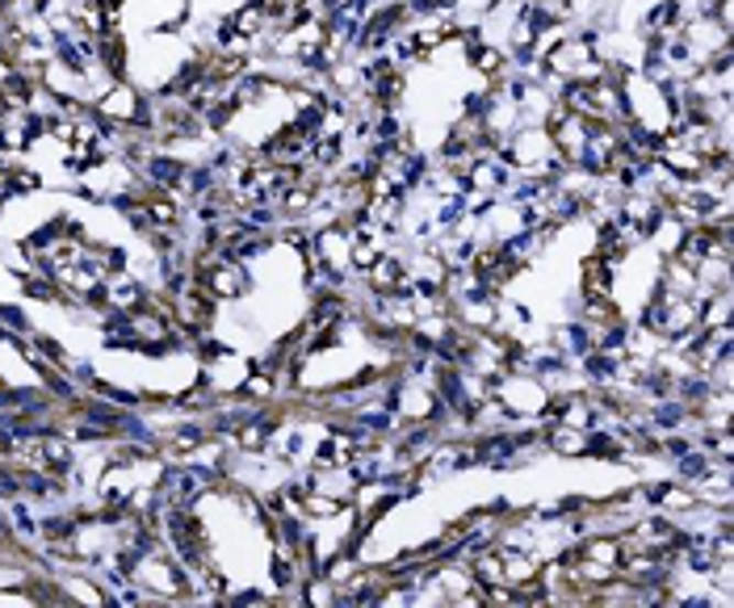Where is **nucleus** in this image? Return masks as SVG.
<instances>
[{
    "label": "nucleus",
    "mask_w": 734,
    "mask_h": 608,
    "mask_svg": "<svg viewBox=\"0 0 734 608\" xmlns=\"http://www.w3.org/2000/svg\"><path fill=\"white\" fill-rule=\"evenodd\" d=\"M194 277H198V286L215 302H235V298H244L248 290H252V273H248V265H240V261H219V265H210V269H194Z\"/></svg>",
    "instance_id": "obj_1"
},
{
    "label": "nucleus",
    "mask_w": 734,
    "mask_h": 608,
    "mask_svg": "<svg viewBox=\"0 0 734 608\" xmlns=\"http://www.w3.org/2000/svg\"><path fill=\"white\" fill-rule=\"evenodd\" d=\"M613 281H617V265H609L601 256L583 261V298H613Z\"/></svg>",
    "instance_id": "obj_2"
},
{
    "label": "nucleus",
    "mask_w": 734,
    "mask_h": 608,
    "mask_svg": "<svg viewBox=\"0 0 734 608\" xmlns=\"http://www.w3.org/2000/svg\"><path fill=\"white\" fill-rule=\"evenodd\" d=\"M0 323H4V328H13V332H30V319H25V311L9 307V302H0Z\"/></svg>",
    "instance_id": "obj_3"
}]
</instances>
